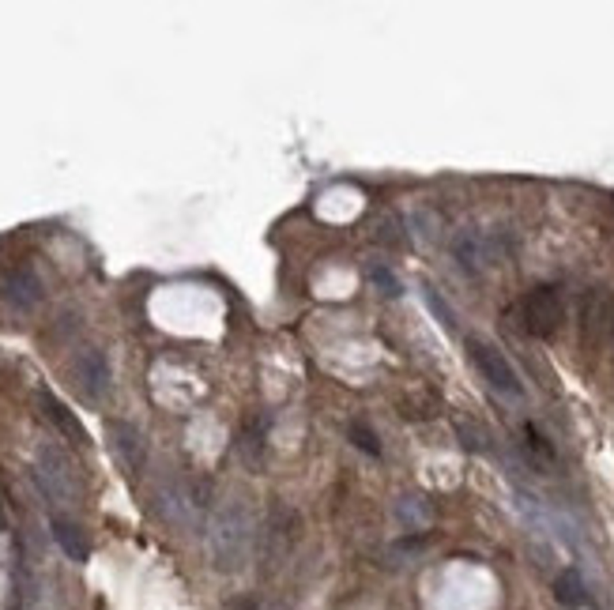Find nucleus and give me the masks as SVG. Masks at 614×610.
<instances>
[{
    "label": "nucleus",
    "instance_id": "obj_1",
    "mask_svg": "<svg viewBox=\"0 0 614 610\" xmlns=\"http://www.w3.org/2000/svg\"><path fill=\"white\" fill-rule=\"evenodd\" d=\"M252 546H257V520H252L249 505L242 497L223 501L207 524V551H211L215 569L242 573L252 558Z\"/></svg>",
    "mask_w": 614,
    "mask_h": 610
},
{
    "label": "nucleus",
    "instance_id": "obj_15",
    "mask_svg": "<svg viewBox=\"0 0 614 610\" xmlns=\"http://www.w3.org/2000/svg\"><path fill=\"white\" fill-rule=\"evenodd\" d=\"M520 437H524V441H520V449L527 452V460H532L536 468H554V460H558V456H554V449H550V441H546L536 426H524V430H520Z\"/></svg>",
    "mask_w": 614,
    "mask_h": 610
},
{
    "label": "nucleus",
    "instance_id": "obj_9",
    "mask_svg": "<svg viewBox=\"0 0 614 610\" xmlns=\"http://www.w3.org/2000/svg\"><path fill=\"white\" fill-rule=\"evenodd\" d=\"M41 290H46V287H41L38 271L31 264H19V268H12L5 276V283H0V298H5L15 313H31L41 302Z\"/></svg>",
    "mask_w": 614,
    "mask_h": 610
},
{
    "label": "nucleus",
    "instance_id": "obj_4",
    "mask_svg": "<svg viewBox=\"0 0 614 610\" xmlns=\"http://www.w3.org/2000/svg\"><path fill=\"white\" fill-rule=\"evenodd\" d=\"M159 509H162L166 524H174V528L188 532V528H197V516L204 509V490L193 487L188 478L174 475V478H166L159 487Z\"/></svg>",
    "mask_w": 614,
    "mask_h": 610
},
{
    "label": "nucleus",
    "instance_id": "obj_18",
    "mask_svg": "<svg viewBox=\"0 0 614 610\" xmlns=\"http://www.w3.org/2000/svg\"><path fill=\"white\" fill-rule=\"evenodd\" d=\"M370 279H373V287H377L380 294H389V298H396V294L404 290V287H399V279L392 276L389 268H373V271H370Z\"/></svg>",
    "mask_w": 614,
    "mask_h": 610
},
{
    "label": "nucleus",
    "instance_id": "obj_2",
    "mask_svg": "<svg viewBox=\"0 0 614 610\" xmlns=\"http://www.w3.org/2000/svg\"><path fill=\"white\" fill-rule=\"evenodd\" d=\"M509 317L517 321L520 332L536 335V340H546V335H554L565 321V298L558 287H536L532 294H524L517 302Z\"/></svg>",
    "mask_w": 614,
    "mask_h": 610
},
{
    "label": "nucleus",
    "instance_id": "obj_12",
    "mask_svg": "<svg viewBox=\"0 0 614 610\" xmlns=\"http://www.w3.org/2000/svg\"><path fill=\"white\" fill-rule=\"evenodd\" d=\"M554 599L562 603V610H596L588 587H584V577L577 569H562L554 577Z\"/></svg>",
    "mask_w": 614,
    "mask_h": 610
},
{
    "label": "nucleus",
    "instance_id": "obj_5",
    "mask_svg": "<svg viewBox=\"0 0 614 610\" xmlns=\"http://www.w3.org/2000/svg\"><path fill=\"white\" fill-rule=\"evenodd\" d=\"M505 252H509V241H505L501 234H494V230H460V234L453 238V257L468 268V271H486L505 260Z\"/></svg>",
    "mask_w": 614,
    "mask_h": 610
},
{
    "label": "nucleus",
    "instance_id": "obj_10",
    "mask_svg": "<svg viewBox=\"0 0 614 610\" xmlns=\"http://www.w3.org/2000/svg\"><path fill=\"white\" fill-rule=\"evenodd\" d=\"M110 445H114V452H117L121 464L129 468V475H136V471L143 468L147 449H143V437H140L136 426H129V423H110Z\"/></svg>",
    "mask_w": 614,
    "mask_h": 610
},
{
    "label": "nucleus",
    "instance_id": "obj_16",
    "mask_svg": "<svg viewBox=\"0 0 614 610\" xmlns=\"http://www.w3.org/2000/svg\"><path fill=\"white\" fill-rule=\"evenodd\" d=\"M456 433H460V445L468 449V452H486V449H490V433L479 430V426H472V423H460Z\"/></svg>",
    "mask_w": 614,
    "mask_h": 610
},
{
    "label": "nucleus",
    "instance_id": "obj_17",
    "mask_svg": "<svg viewBox=\"0 0 614 610\" xmlns=\"http://www.w3.org/2000/svg\"><path fill=\"white\" fill-rule=\"evenodd\" d=\"M351 441H354V449H362L366 456H380V441H377V433L370 430V426H362V423H351Z\"/></svg>",
    "mask_w": 614,
    "mask_h": 610
},
{
    "label": "nucleus",
    "instance_id": "obj_11",
    "mask_svg": "<svg viewBox=\"0 0 614 610\" xmlns=\"http://www.w3.org/2000/svg\"><path fill=\"white\" fill-rule=\"evenodd\" d=\"M50 528H53V539H57V546H60V551H65L72 561H87V554H91V542H87V535H83V528H79L76 520H69V516L53 513Z\"/></svg>",
    "mask_w": 614,
    "mask_h": 610
},
{
    "label": "nucleus",
    "instance_id": "obj_14",
    "mask_svg": "<svg viewBox=\"0 0 614 610\" xmlns=\"http://www.w3.org/2000/svg\"><path fill=\"white\" fill-rule=\"evenodd\" d=\"M396 516H399V524H404L408 532H422V528H430L434 524V505L426 497H418V494H408V497H399Z\"/></svg>",
    "mask_w": 614,
    "mask_h": 610
},
{
    "label": "nucleus",
    "instance_id": "obj_6",
    "mask_svg": "<svg viewBox=\"0 0 614 610\" xmlns=\"http://www.w3.org/2000/svg\"><path fill=\"white\" fill-rule=\"evenodd\" d=\"M294 542H298V516L290 509H283V505H275L268 524H264V532H261V551H264L268 569H275V565H283L290 558Z\"/></svg>",
    "mask_w": 614,
    "mask_h": 610
},
{
    "label": "nucleus",
    "instance_id": "obj_7",
    "mask_svg": "<svg viewBox=\"0 0 614 610\" xmlns=\"http://www.w3.org/2000/svg\"><path fill=\"white\" fill-rule=\"evenodd\" d=\"M72 377H76V388L91 399V404H102L105 396H110V359H105V351L98 347H83L76 359H72Z\"/></svg>",
    "mask_w": 614,
    "mask_h": 610
},
{
    "label": "nucleus",
    "instance_id": "obj_3",
    "mask_svg": "<svg viewBox=\"0 0 614 610\" xmlns=\"http://www.w3.org/2000/svg\"><path fill=\"white\" fill-rule=\"evenodd\" d=\"M468 359H472V366L479 369V377H482L486 388H490L494 396L509 399V404H520V399H524V385H520L517 369L509 366V359H505L494 343L468 340Z\"/></svg>",
    "mask_w": 614,
    "mask_h": 610
},
{
    "label": "nucleus",
    "instance_id": "obj_13",
    "mask_svg": "<svg viewBox=\"0 0 614 610\" xmlns=\"http://www.w3.org/2000/svg\"><path fill=\"white\" fill-rule=\"evenodd\" d=\"M41 414H46L50 423H53V426H57L60 433H65L69 441H79V445H83V441H87V433H83V426L76 423V418H72V411H69L65 404H60L57 396L41 392Z\"/></svg>",
    "mask_w": 614,
    "mask_h": 610
},
{
    "label": "nucleus",
    "instance_id": "obj_8",
    "mask_svg": "<svg viewBox=\"0 0 614 610\" xmlns=\"http://www.w3.org/2000/svg\"><path fill=\"white\" fill-rule=\"evenodd\" d=\"M34 478H38V490L46 494V501H53V505H65L69 497H72V468H69V460H65V452H57V449H41L38 452V471H34Z\"/></svg>",
    "mask_w": 614,
    "mask_h": 610
},
{
    "label": "nucleus",
    "instance_id": "obj_19",
    "mask_svg": "<svg viewBox=\"0 0 614 610\" xmlns=\"http://www.w3.org/2000/svg\"><path fill=\"white\" fill-rule=\"evenodd\" d=\"M234 610H257V603H252V599H242V603H238Z\"/></svg>",
    "mask_w": 614,
    "mask_h": 610
}]
</instances>
